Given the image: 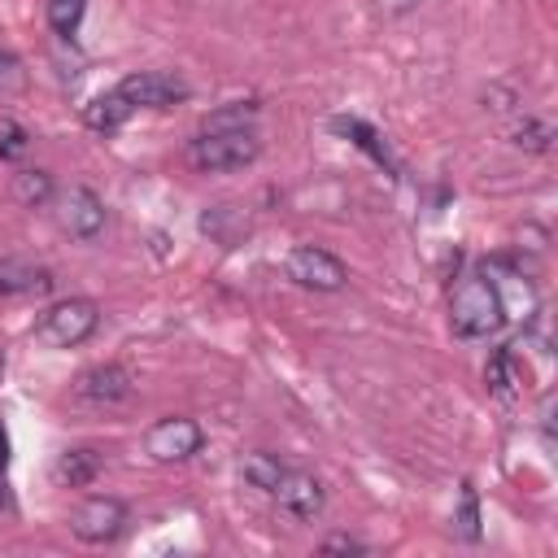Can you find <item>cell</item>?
<instances>
[{"label": "cell", "instance_id": "ffe728a7", "mask_svg": "<svg viewBox=\"0 0 558 558\" xmlns=\"http://www.w3.org/2000/svg\"><path fill=\"white\" fill-rule=\"evenodd\" d=\"M253 122H257V105H253V100H231V105L214 109V113L201 122V131H222V126H253Z\"/></svg>", "mask_w": 558, "mask_h": 558}, {"label": "cell", "instance_id": "603a6c76", "mask_svg": "<svg viewBox=\"0 0 558 558\" xmlns=\"http://www.w3.org/2000/svg\"><path fill=\"white\" fill-rule=\"evenodd\" d=\"M26 83H31L26 61L0 44V96H17V92H26Z\"/></svg>", "mask_w": 558, "mask_h": 558}, {"label": "cell", "instance_id": "ac0fdd59", "mask_svg": "<svg viewBox=\"0 0 558 558\" xmlns=\"http://www.w3.org/2000/svg\"><path fill=\"white\" fill-rule=\"evenodd\" d=\"M44 17L57 39H74L87 17V0H44Z\"/></svg>", "mask_w": 558, "mask_h": 558}, {"label": "cell", "instance_id": "7a4b0ae2", "mask_svg": "<svg viewBox=\"0 0 558 558\" xmlns=\"http://www.w3.org/2000/svg\"><path fill=\"white\" fill-rule=\"evenodd\" d=\"M262 157V135L257 126H222V131H196L187 140V161L201 174H227L244 170Z\"/></svg>", "mask_w": 558, "mask_h": 558}, {"label": "cell", "instance_id": "8fae6325", "mask_svg": "<svg viewBox=\"0 0 558 558\" xmlns=\"http://www.w3.org/2000/svg\"><path fill=\"white\" fill-rule=\"evenodd\" d=\"M52 292V270L31 257H0V296H44Z\"/></svg>", "mask_w": 558, "mask_h": 558}, {"label": "cell", "instance_id": "3957f363", "mask_svg": "<svg viewBox=\"0 0 558 558\" xmlns=\"http://www.w3.org/2000/svg\"><path fill=\"white\" fill-rule=\"evenodd\" d=\"M96 327H100V305L92 296H61L39 314L35 340L48 349H78L83 340L96 336Z\"/></svg>", "mask_w": 558, "mask_h": 558}, {"label": "cell", "instance_id": "7402d4cb", "mask_svg": "<svg viewBox=\"0 0 558 558\" xmlns=\"http://www.w3.org/2000/svg\"><path fill=\"white\" fill-rule=\"evenodd\" d=\"M31 153V131L17 118H0V161H22Z\"/></svg>", "mask_w": 558, "mask_h": 558}, {"label": "cell", "instance_id": "d6986e66", "mask_svg": "<svg viewBox=\"0 0 558 558\" xmlns=\"http://www.w3.org/2000/svg\"><path fill=\"white\" fill-rule=\"evenodd\" d=\"M201 231L214 235L218 244H235V235L244 231V218H240L235 205H214V209L201 214Z\"/></svg>", "mask_w": 558, "mask_h": 558}, {"label": "cell", "instance_id": "30bf717a", "mask_svg": "<svg viewBox=\"0 0 558 558\" xmlns=\"http://www.w3.org/2000/svg\"><path fill=\"white\" fill-rule=\"evenodd\" d=\"M74 397L87 401V405H122L135 397V379L126 366L118 362H100V366H87L78 379H74Z\"/></svg>", "mask_w": 558, "mask_h": 558}, {"label": "cell", "instance_id": "277c9868", "mask_svg": "<svg viewBox=\"0 0 558 558\" xmlns=\"http://www.w3.org/2000/svg\"><path fill=\"white\" fill-rule=\"evenodd\" d=\"M126 523H131V510L113 493H92L70 510V532L83 545H113L126 532Z\"/></svg>", "mask_w": 558, "mask_h": 558}, {"label": "cell", "instance_id": "44dd1931", "mask_svg": "<svg viewBox=\"0 0 558 558\" xmlns=\"http://www.w3.org/2000/svg\"><path fill=\"white\" fill-rule=\"evenodd\" d=\"M453 527L462 541H480V497L471 484H462L458 493V510H453Z\"/></svg>", "mask_w": 558, "mask_h": 558}, {"label": "cell", "instance_id": "4fadbf2b", "mask_svg": "<svg viewBox=\"0 0 558 558\" xmlns=\"http://www.w3.org/2000/svg\"><path fill=\"white\" fill-rule=\"evenodd\" d=\"M131 113H135V109L126 105V96H122L118 87H109V92H100V96H92V100L83 105V122H87V131H96V135L118 131Z\"/></svg>", "mask_w": 558, "mask_h": 558}, {"label": "cell", "instance_id": "d4e9b609", "mask_svg": "<svg viewBox=\"0 0 558 558\" xmlns=\"http://www.w3.org/2000/svg\"><path fill=\"white\" fill-rule=\"evenodd\" d=\"M318 549H323V554H366V545H362L357 536H349V532H331V536H323Z\"/></svg>", "mask_w": 558, "mask_h": 558}, {"label": "cell", "instance_id": "83f0119b", "mask_svg": "<svg viewBox=\"0 0 558 558\" xmlns=\"http://www.w3.org/2000/svg\"><path fill=\"white\" fill-rule=\"evenodd\" d=\"M0 506H4V493H0Z\"/></svg>", "mask_w": 558, "mask_h": 558}, {"label": "cell", "instance_id": "2e32d148", "mask_svg": "<svg viewBox=\"0 0 558 558\" xmlns=\"http://www.w3.org/2000/svg\"><path fill=\"white\" fill-rule=\"evenodd\" d=\"M523 384V371H519V357L514 349H493V357L484 362V388L497 397V401H510Z\"/></svg>", "mask_w": 558, "mask_h": 558}, {"label": "cell", "instance_id": "52a82bcc", "mask_svg": "<svg viewBox=\"0 0 558 558\" xmlns=\"http://www.w3.org/2000/svg\"><path fill=\"white\" fill-rule=\"evenodd\" d=\"M57 222H61V231H65L70 240L92 244V240H100V235H105L109 214H105V201H100L87 183H74L70 192H61V196H57Z\"/></svg>", "mask_w": 558, "mask_h": 558}, {"label": "cell", "instance_id": "8992f818", "mask_svg": "<svg viewBox=\"0 0 558 558\" xmlns=\"http://www.w3.org/2000/svg\"><path fill=\"white\" fill-rule=\"evenodd\" d=\"M283 270H288V279H292L296 288H310V292H340V288H349V266H344L336 253L318 248V244H296V248H288Z\"/></svg>", "mask_w": 558, "mask_h": 558}, {"label": "cell", "instance_id": "6da1fadb", "mask_svg": "<svg viewBox=\"0 0 558 558\" xmlns=\"http://www.w3.org/2000/svg\"><path fill=\"white\" fill-rule=\"evenodd\" d=\"M506 323V301L501 288L493 283L488 270H466L458 275L449 292V327L458 340H488Z\"/></svg>", "mask_w": 558, "mask_h": 558}, {"label": "cell", "instance_id": "9a60e30c", "mask_svg": "<svg viewBox=\"0 0 558 558\" xmlns=\"http://www.w3.org/2000/svg\"><path fill=\"white\" fill-rule=\"evenodd\" d=\"M9 192H13L17 205L44 209V205L57 196V179H52V170H44V166H22V170L13 174V183H9Z\"/></svg>", "mask_w": 558, "mask_h": 558}, {"label": "cell", "instance_id": "5b68a950", "mask_svg": "<svg viewBox=\"0 0 558 558\" xmlns=\"http://www.w3.org/2000/svg\"><path fill=\"white\" fill-rule=\"evenodd\" d=\"M201 449H205V427H201L196 418H187V414H166V418H157V423L144 432V453H148L153 462H161V466L187 462V458H196Z\"/></svg>", "mask_w": 558, "mask_h": 558}, {"label": "cell", "instance_id": "ba28073f", "mask_svg": "<svg viewBox=\"0 0 558 558\" xmlns=\"http://www.w3.org/2000/svg\"><path fill=\"white\" fill-rule=\"evenodd\" d=\"M118 92L126 96L131 109H174L192 96V87L170 70H135L118 83Z\"/></svg>", "mask_w": 558, "mask_h": 558}, {"label": "cell", "instance_id": "5bb4252c", "mask_svg": "<svg viewBox=\"0 0 558 558\" xmlns=\"http://www.w3.org/2000/svg\"><path fill=\"white\" fill-rule=\"evenodd\" d=\"M283 471H288V462H283L275 449H248V453L240 458V480H244L248 488H257V493H275L279 480H283Z\"/></svg>", "mask_w": 558, "mask_h": 558}, {"label": "cell", "instance_id": "e0dca14e", "mask_svg": "<svg viewBox=\"0 0 558 558\" xmlns=\"http://www.w3.org/2000/svg\"><path fill=\"white\" fill-rule=\"evenodd\" d=\"M510 144H514V148H523V153H536V157H545V153L554 148V126H549V118L523 113V118L510 126Z\"/></svg>", "mask_w": 558, "mask_h": 558}, {"label": "cell", "instance_id": "7c38bea8", "mask_svg": "<svg viewBox=\"0 0 558 558\" xmlns=\"http://www.w3.org/2000/svg\"><path fill=\"white\" fill-rule=\"evenodd\" d=\"M100 471H105V453L92 445H74L65 453H57V462H52V480L61 488H87L100 480Z\"/></svg>", "mask_w": 558, "mask_h": 558}, {"label": "cell", "instance_id": "484cf974", "mask_svg": "<svg viewBox=\"0 0 558 558\" xmlns=\"http://www.w3.org/2000/svg\"><path fill=\"white\" fill-rule=\"evenodd\" d=\"M375 4H379L384 13H392V17H401V13H414L423 0H375Z\"/></svg>", "mask_w": 558, "mask_h": 558}, {"label": "cell", "instance_id": "9c48e42d", "mask_svg": "<svg viewBox=\"0 0 558 558\" xmlns=\"http://www.w3.org/2000/svg\"><path fill=\"white\" fill-rule=\"evenodd\" d=\"M270 497H275L279 510H283L288 519H296V523H314V519L327 510V488H323V480H318L314 471H301V466H288L283 480H279V488H275Z\"/></svg>", "mask_w": 558, "mask_h": 558}, {"label": "cell", "instance_id": "4316f807", "mask_svg": "<svg viewBox=\"0 0 558 558\" xmlns=\"http://www.w3.org/2000/svg\"><path fill=\"white\" fill-rule=\"evenodd\" d=\"M9 471V432H4V423H0V475Z\"/></svg>", "mask_w": 558, "mask_h": 558}, {"label": "cell", "instance_id": "cb8c5ba5", "mask_svg": "<svg viewBox=\"0 0 558 558\" xmlns=\"http://www.w3.org/2000/svg\"><path fill=\"white\" fill-rule=\"evenodd\" d=\"M331 126H336V131H344V135H353V144H357V148H366V153H371L375 161H388V166H392L388 148L379 144V135H375V131H371L366 122H357V118H336Z\"/></svg>", "mask_w": 558, "mask_h": 558}]
</instances>
